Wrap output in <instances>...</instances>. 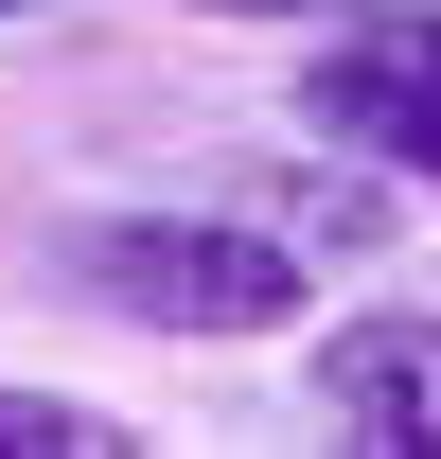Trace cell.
<instances>
[{"label": "cell", "mask_w": 441, "mask_h": 459, "mask_svg": "<svg viewBox=\"0 0 441 459\" xmlns=\"http://www.w3.org/2000/svg\"><path fill=\"white\" fill-rule=\"evenodd\" d=\"M54 283L107 300L124 336H300L318 318V247H282L247 195L229 212H71Z\"/></svg>", "instance_id": "cell-1"}, {"label": "cell", "mask_w": 441, "mask_h": 459, "mask_svg": "<svg viewBox=\"0 0 441 459\" xmlns=\"http://www.w3.org/2000/svg\"><path fill=\"white\" fill-rule=\"evenodd\" d=\"M300 142L371 160L388 195H441V0H353V18H318Z\"/></svg>", "instance_id": "cell-2"}, {"label": "cell", "mask_w": 441, "mask_h": 459, "mask_svg": "<svg viewBox=\"0 0 441 459\" xmlns=\"http://www.w3.org/2000/svg\"><path fill=\"white\" fill-rule=\"evenodd\" d=\"M318 424L335 442H388V459H424L441 442V318H335L318 336Z\"/></svg>", "instance_id": "cell-3"}, {"label": "cell", "mask_w": 441, "mask_h": 459, "mask_svg": "<svg viewBox=\"0 0 441 459\" xmlns=\"http://www.w3.org/2000/svg\"><path fill=\"white\" fill-rule=\"evenodd\" d=\"M247 212H265L282 247H318V265H371V247H388V177H371V160H335V142H318L300 177H247Z\"/></svg>", "instance_id": "cell-4"}, {"label": "cell", "mask_w": 441, "mask_h": 459, "mask_svg": "<svg viewBox=\"0 0 441 459\" xmlns=\"http://www.w3.org/2000/svg\"><path fill=\"white\" fill-rule=\"evenodd\" d=\"M124 424L107 406H71V389H0V459H107Z\"/></svg>", "instance_id": "cell-5"}, {"label": "cell", "mask_w": 441, "mask_h": 459, "mask_svg": "<svg viewBox=\"0 0 441 459\" xmlns=\"http://www.w3.org/2000/svg\"><path fill=\"white\" fill-rule=\"evenodd\" d=\"M177 18H265V36H318V18H353V0H177Z\"/></svg>", "instance_id": "cell-6"}, {"label": "cell", "mask_w": 441, "mask_h": 459, "mask_svg": "<svg viewBox=\"0 0 441 459\" xmlns=\"http://www.w3.org/2000/svg\"><path fill=\"white\" fill-rule=\"evenodd\" d=\"M0 18H54V0H0Z\"/></svg>", "instance_id": "cell-7"}]
</instances>
